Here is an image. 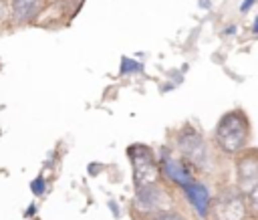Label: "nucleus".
<instances>
[{"mask_svg":"<svg viewBox=\"0 0 258 220\" xmlns=\"http://www.w3.org/2000/svg\"><path fill=\"white\" fill-rule=\"evenodd\" d=\"M250 137V123L246 119V115L236 109V111H230L226 113L220 121H218V127H216V141L218 145L228 151V153H234L238 149H242L246 145Z\"/></svg>","mask_w":258,"mask_h":220,"instance_id":"obj_1","label":"nucleus"},{"mask_svg":"<svg viewBox=\"0 0 258 220\" xmlns=\"http://www.w3.org/2000/svg\"><path fill=\"white\" fill-rule=\"evenodd\" d=\"M137 155H133V176H135V186L137 188H147L155 186L159 170L155 166V159L147 147H135Z\"/></svg>","mask_w":258,"mask_h":220,"instance_id":"obj_2","label":"nucleus"},{"mask_svg":"<svg viewBox=\"0 0 258 220\" xmlns=\"http://www.w3.org/2000/svg\"><path fill=\"white\" fill-rule=\"evenodd\" d=\"M177 145H179L181 153L187 159H191L196 163H204L206 161V145H204L202 135L196 129H191V127L181 129V133L177 137Z\"/></svg>","mask_w":258,"mask_h":220,"instance_id":"obj_3","label":"nucleus"},{"mask_svg":"<svg viewBox=\"0 0 258 220\" xmlns=\"http://www.w3.org/2000/svg\"><path fill=\"white\" fill-rule=\"evenodd\" d=\"M238 176H240V186L248 192L258 184V151L244 153L238 159Z\"/></svg>","mask_w":258,"mask_h":220,"instance_id":"obj_4","label":"nucleus"},{"mask_svg":"<svg viewBox=\"0 0 258 220\" xmlns=\"http://www.w3.org/2000/svg\"><path fill=\"white\" fill-rule=\"evenodd\" d=\"M183 190H185V196L189 198V202L194 204L196 212L200 216H206V212L210 208V192H208V188L198 184V182H189V184L183 186Z\"/></svg>","mask_w":258,"mask_h":220,"instance_id":"obj_5","label":"nucleus"},{"mask_svg":"<svg viewBox=\"0 0 258 220\" xmlns=\"http://www.w3.org/2000/svg\"><path fill=\"white\" fill-rule=\"evenodd\" d=\"M161 163H163L165 174H167L173 182H177V184H181V186H185V184L194 182V180H191V176L187 174V170H185L177 159H173L167 151H163V155H161Z\"/></svg>","mask_w":258,"mask_h":220,"instance_id":"obj_6","label":"nucleus"},{"mask_svg":"<svg viewBox=\"0 0 258 220\" xmlns=\"http://www.w3.org/2000/svg\"><path fill=\"white\" fill-rule=\"evenodd\" d=\"M218 220H242L244 218V204L240 198H228L224 200L216 210Z\"/></svg>","mask_w":258,"mask_h":220,"instance_id":"obj_7","label":"nucleus"},{"mask_svg":"<svg viewBox=\"0 0 258 220\" xmlns=\"http://www.w3.org/2000/svg\"><path fill=\"white\" fill-rule=\"evenodd\" d=\"M137 198H139V204L143 208H155L161 200V192L155 186H147V188H139Z\"/></svg>","mask_w":258,"mask_h":220,"instance_id":"obj_8","label":"nucleus"},{"mask_svg":"<svg viewBox=\"0 0 258 220\" xmlns=\"http://www.w3.org/2000/svg\"><path fill=\"white\" fill-rule=\"evenodd\" d=\"M42 0H14V16L18 20H26L28 16H32Z\"/></svg>","mask_w":258,"mask_h":220,"instance_id":"obj_9","label":"nucleus"},{"mask_svg":"<svg viewBox=\"0 0 258 220\" xmlns=\"http://www.w3.org/2000/svg\"><path fill=\"white\" fill-rule=\"evenodd\" d=\"M248 204H250V210L258 214V184L248 192Z\"/></svg>","mask_w":258,"mask_h":220,"instance_id":"obj_10","label":"nucleus"},{"mask_svg":"<svg viewBox=\"0 0 258 220\" xmlns=\"http://www.w3.org/2000/svg\"><path fill=\"white\" fill-rule=\"evenodd\" d=\"M42 190H44V182H42L40 178H36V180L32 182V192H34V194H42Z\"/></svg>","mask_w":258,"mask_h":220,"instance_id":"obj_11","label":"nucleus"},{"mask_svg":"<svg viewBox=\"0 0 258 220\" xmlns=\"http://www.w3.org/2000/svg\"><path fill=\"white\" fill-rule=\"evenodd\" d=\"M157 220H183V218L177 216V214H163V216H159Z\"/></svg>","mask_w":258,"mask_h":220,"instance_id":"obj_12","label":"nucleus"},{"mask_svg":"<svg viewBox=\"0 0 258 220\" xmlns=\"http://www.w3.org/2000/svg\"><path fill=\"white\" fill-rule=\"evenodd\" d=\"M129 69H139V65H123V69H121V71H123V73H127Z\"/></svg>","mask_w":258,"mask_h":220,"instance_id":"obj_13","label":"nucleus"},{"mask_svg":"<svg viewBox=\"0 0 258 220\" xmlns=\"http://www.w3.org/2000/svg\"><path fill=\"white\" fill-rule=\"evenodd\" d=\"M252 4H254V0H246V2L242 4V10H248V8L252 6Z\"/></svg>","mask_w":258,"mask_h":220,"instance_id":"obj_14","label":"nucleus"},{"mask_svg":"<svg viewBox=\"0 0 258 220\" xmlns=\"http://www.w3.org/2000/svg\"><path fill=\"white\" fill-rule=\"evenodd\" d=\"M254 32H256V34H258V18H256V20H254Z\"/></svg>","mask_w":258,"mask_h":220,"instance_id":"obj_15","label":"nucleus"}]
</instances>
